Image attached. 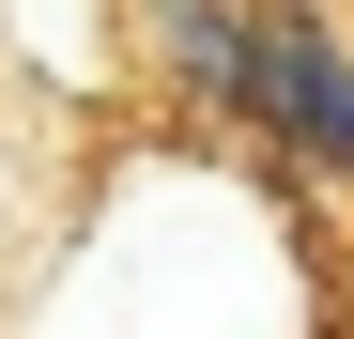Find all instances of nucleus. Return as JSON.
Here are the masks:
<instances>
[{
	"label": "nucleus",
	"mask_w": 354,
	"mask_h": 339,
	"mask_svg": "<svg viewBox=\"0 0 354 339\" xmlns=\"http://www.w3.org/2000/svg\"><path fill=\"white\" fill-rule=\"evenodd\" d=\"M308 216L324 201L292 170L231 154L201 124L108 139L0 339H339L354 293Z\"/></svg>",
	"instance_id": "nucleus-1"
},
{
	"label": "nucleus",
	"mask_w": 354,
	"mask_h": 339,
	"mask_svg": "<svg viewBox=\"0 0 354 339\" xmlns=\"http://www.w3.org/2000/svg\"><path fill=\"white\" fill-rule=\"evenodd\" d=\"M247 154L354 216V16L339 0H247Z\"/></svg>",
	"instance_id": "nucleus-2"
},
{
	"label": "nucleus",
	"mask_w": 354,
	"mask_h": 339,
	"mask_svg": "<svg viewBox=\"0 0 354 339\" xmlns=\"http://www.w3.org/2000/svg\"><path fill=\"white\" fill-rule=\"evenodd\" d=\"M77 170H93V139L62 124V93L0 77V324H16V293H31V262H46V232H62Z\"/></svg>",
	"instance_id": "nucleus-3"
},
{
	"label": "nucleus",
	"mask_w": 354,
	"mask_h": 339,
	"mask_svg": "<svg viewBox=\"0 0 354 339\" xmlns=\"http://www.w3.org/2000/svg\"><path fill=\"white\" fill-rule=\"evenodd\" d=\"M339 16H354V0H339Z\"/></svg>",
	"instance_id": "nucleus-4"
},
{
	"label": "nucleus",
	"mask_w": 354,
	"mask_h": 339,
	"mask_svg": "<svg viewBox=\"0 0 354 339\" xmlns=\"http://www.w3.org/2000/svg\"><path fill=\"white\" fill-rule=\"evenodd\" d=\"M339 339H354V324H339Z\"/></svg>",
	"instance_id": "nucleus-5"
}]
</instances>
